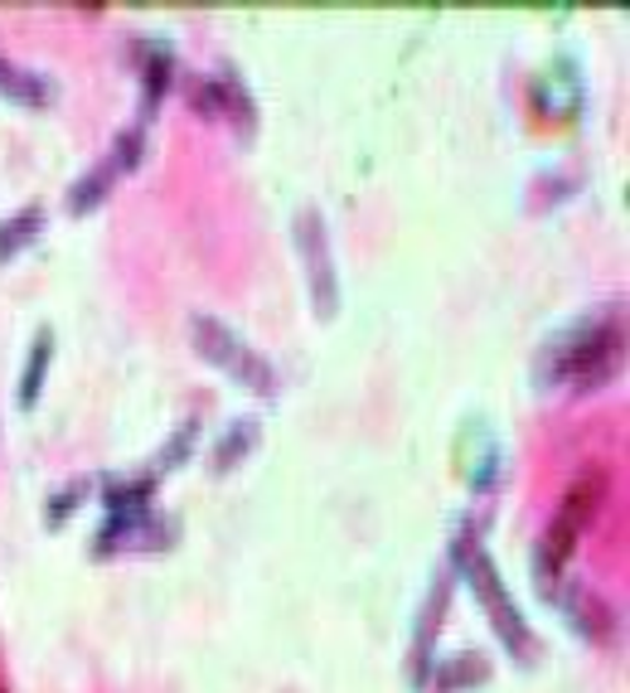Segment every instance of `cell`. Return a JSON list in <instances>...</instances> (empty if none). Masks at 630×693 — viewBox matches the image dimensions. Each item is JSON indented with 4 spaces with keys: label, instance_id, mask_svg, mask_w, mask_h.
I'll return each mask as SVG.
<instances>
[{
    "label": "cell",
    "instance_id": "1",
    "mask_svg": "<svg viewBox=\"0 0 630 693\" xmlns=\"http://www.w3.org/2000/svg\"><path fill=\"white\" fill-rule=\"evenodd\" d=\"M194 345H199V355H209L218 369H228L242 388H252V393H276V373H272V364L252 355L242 339L228 331V325H218L209 321V315H194Z\"/></svg>",
    "mask_w": 630,
    "mask_h": 693
},
{
    "label": "cell",
    "instance_id": "2",
    "mask_svg": "<svg viewBox=\"0 0 630 693\" xmlns=\"http://www.w3.org/2000/svg\"><path fill=\"white\" fill-rule=\"evenodd\" d=\"M460 567H466V582L476 587V597L485 602V616H490V621L500 626L504 646L514 650L519 660H529V630H524V621L514 616V606H509L504 587H500V577L490 573V563H485L480 553H470V543H466V553H460Z\"/></svg>",
    "mask_w": 630,
    "mask_h": 693
},
{
    "label": "cell",
    "instance_id": "3",
    "mask_svg": "<svg viewBox=\"0 0 630 693\" xmlns=\"http://www.w3.org/2000/svg\"><path fill=\"white\" fill-rule=\"evenodd\" d=\"M296 242L306 252V267H311V286H315V311L330 321L335 315V282H330V248H325V228H321V214L315 209H301L296 214Z\"/></svg>",
    "mask_w": 630,
    "mask_h": 693
},
{
    "label": "cell",
    "instance_id": "4",
    "mask_svg": "<svg viewBox=\"0 0 630 693\" xmlns=\"http://www.w3.org/2000/svg\"><path fill=\"white\" fill-rule=\"evenodd\" d=\"M151 533H161L170 543V533L175 524H165V519L151 515V505L145 509H121L102 524V539H97V553H131V549H161V543L151 539Z\"/></svg>",
    "mask_w": 630,
    "mask_h": 693
},
{
    "label": "cell",
    "instance_id": "5",
    "mask_svg": "<svg viewBox=\"0 0 630 693\" xmlns=\"http://www.w3.org/2000/svg\"><path fill=\"white\" fill-rule=\"evenodd\" d=\"M121 175V165L117 161H102L97 170H88V175L78 180V185L68 190V214H88V209H97V204L107 199V194H112V180Z\"/></svg>",
    "mask_w": 630,
    "mask_h": 693
},
{
    "label": "cell",
    "instance_id": "6",
    "mask_svg": "<svg viewBox=\"0 0 630 693\" xmlns=\"http://www.w3.org/2000/svg\"><path fill=\"white\" fill-rule=\"evenodd\" d=\"M48 359H54V331H40L34 335V349H30V359H24V373H20V408H34L40 403V388H44V369H48Z\"/></svg>",
    "mask_w": 630,
    "mask_h": 693
},
{
    "label": "cell",
    "instance_id": "7",
    "mask_svg": "<svg viewBox=\"0 0 630 693\" xmlns=\"http://www.w3.org/2000/svg\"><path fill=\"white\" fill-rule=\"evenodd\" d=\"M258 422L252 418H242V422H233L228 427V436H218V446H214V470H228V466H238L242 456H248V446L258 442Z\"/></svg>",
    "mask_w": 630,
    "mask_h": 693
},
{
    "label": "cell",
    "instance_id": "8",
    "mask_svg": "<svg viewBox=\"0 0 630 693\" xmlns=\"http://www.w3.org/2000/svg\"><path fill=\"white\" fill-rule=\"evenodd\" d=\"M40 224H44L40 209H24V214H15V218H6V224H0V262L15 258L24 242L40 234Z\"/></svg>",
    "mask_w": 630,
    "mask_h": 693
},
{
    "label": "cell",
    "instance_id": "9",
    "mask_svg": "<svg viewBox=\"0 0 630 693\" xmlns=\"http://www.w3.org/2000/svg\"><path fill=\"white\" fill-rule=\"evenodd\" d=\"M83 490H88V480H73V485H64V490L54 495V505H48V524H58L64 515H73V509L83 505Z\"/></svg>",
    "mask_w": 630,
    "mask_h": 693
}]
</instances>
